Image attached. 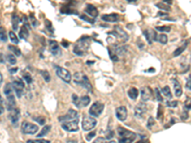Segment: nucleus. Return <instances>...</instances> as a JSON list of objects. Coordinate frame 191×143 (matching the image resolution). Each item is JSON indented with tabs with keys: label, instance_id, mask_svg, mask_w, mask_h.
I'll return each mask as SVG.
<instances>
[{
	"label": "nucleus",
	"instance_id": "f257e3e1",
	"mask_svg": "<svg viewBox=\"0 0 191 143\" xmlns=\"http://www.w3.org/2000/svg\"><path fill=\"white\" fill-rule=\"evenodd\" d=\"M90 46V37L84 36L81 39L78 40L77 44H76L74 47V53L76 54V56H85V53H87L88 49Z\"/></svg>",
	"mask_w": 191,
	"mask_h": 143
},
{
	"label": "nucleus",
	"instance_id": "f03ea898",
	"mask_svg": "<svg viewBox=\"0 0 191 143\" xmlns=\"http://www.w3.org/2000/svg\"><path fill=\"white\" fill-rule=\"evenodd\" d=\"M118 134L119 137V143H132L136 138V134L122 127L118 128Z\"/></svg>",
	"mask_w": 191,
	"mask_h": 143
},
{
	"label": "nucleus",
	"instance_id": "7ed1b4c3",
	"mask_svg": "<svg viewBox=\"0 0 191 143\" xmlns=\"http://www.w3.org/2000/svg\"><path fill=\"white\" fill-rule=\"evenodd\" d=\"M73 79H74V82L76 84L83 87L84 89H86L89 92L92 91V85H91V83H90L88 78L84 74H82V73H76L74 74V76H73Z\"/></svg>",
	"mask_w": 191,
	"mask_h": 143
},
{
	"label": "nucleus",
	"instance_id": "20e7f679",
	"mask_svg": "<svg viewBox=\"0 0 191 143\" xmlns=\"http://www.w3.org/2000/svg\"><path fill=\"white\" fill-rule=\"evenodd\" d=\"M72 99H73V103L77 107V108H83L88 106V104L91 101L90 97L88 95H83L81 97H78L76 95H72Z\"/></svg>",
	"mask_w": 191,
	"mask_h": 143
},
{
	"label": "nucleus",
	"instance_id": "39448f33",
	"mask_svg": "<svg viewBox=\"0 0 191 143\" xmlns=\"http://www.w3.org/2000/svg\"><path fill=\"white\" fill-rule=\"evenodd\" d=\"M55 74H58L59 78H60L63 81L69 83L72 79V75L68 70H66L59 66H55Z\"/></svg>",
	"mask_w": 191,
	"mask_h": 143
},
{
	"label": "nucleus",
	"instance_id": "423d86ee",
	"mask_svg": "<svg viewBox=\"0 0 191 143\" xmlns=\"http://www.w3.org/2000/svg\"><path fill=\"white\" fill-rule=\"evenodd\" d=\"M21 131L23 134H27V135H35L36 133H37L38 131V127L33 123L24 121L21 125Z\"/></svg>",
	"mask_w": 191,
	"mask_h": 143
},
{
	"label": "nucleus",
	"instance_id": "0eeeda50",
	"mask_svg": "<svg viewBox=\"0 0 191 143\" xmlns=\"http://www.w3.org/2000/svg\"><path fill=\"white\" fill-rule=\"evenodd\" d=\"M97 120L96 118L92 117V116H85L83 117V120H82V129L84 131H90L92 130L96 127L97 125Z\"/></svg>",
	"mask_w": 191,
	"mask_h": 143
},
{
	"label": "nucleus",
	"instance_id": "6e6552de",
	"mask_svg": "<svg viewBox=\"0 0 191 143\" xmlns=\"http://www.w3.org/2000/svg\"><path fill=\"white\" fill-rule=\"evenodd\" d=\"M103 109H104V105L102 102H98V101L95 102L92 105V107L90 108L89 114H90V116H92L94 117H98L103 112Z\"/></svg>",
	"mask_w": 191,
	"mask_h": 143
},
{
	"label": "nucleus",
	"instance_id": "1a4fd4ad",
	"mask_svg": "<svg viewBox=\"0 0 191 143\" xmlns=\"http://www.w3.org/2000/svg\"><path fill=\"white\" fill-rule=\"evenodd\" d=\"M112 34L115 35L117 36V38H119L122 42H126L129 39L128 34L119 26H115V29H114V31H113Z\"/></svg>",
	"mask_w": 191,
	"mask_h": 143
},
{
	"label": "nucleus",
	"instance_id": "9d476101",
	"mask_svg": "<svg viewBox=\"0 0 191 143\" xmlns=\"http://www.w3.org/2000/svg\"><path fill=\"white\" fill-rule=\"evenodd\" d=\"M62 128L68 132H77L78 131V119L70 120V121H64L61 124Z\"/></svg>",
	"mask_w": 191,
	"mask_h": 143
},
{
	"label": "nucleus",
	"instance_id": "9b49d317",
	"mask_svg": "<svg viewBox=\"0 0 191 143\" xmlns=\"http://www.w3.org/2000/svg\"><path fill=\"white\" fill-rule=\"evenodd\" d=\"M78 119V114L75 110H69L67 115L60 116L59 121L64 122V121H70V120H77Z\"/></svg>",
	"mask_w": 191,
	"mask_h": 143
},
{
	"label": "nucleus",
	"instance_id": "f8f14e48",
	"mask_svg": "<svg viewBox=\"0 0 191 143\" xmlns=\"http://www.w3.org/2000/svg\"><path fill=\"white\" fill-rule=\"evenodd\" d=\"M24 87H25L24 83L22 82V80H20V79H16L13 82V88L16 93L17 97H21L22 95H23Z\"/></svg>",
	"mask_w": 191,
	"mask_h": 143
},
{
	"label": "nucleus",
	"instance_id": "ddd939ff",
	"mask_svg": "<svg viewBox=\"0 0 191 143\" xmlns=\"http://www.w3.org/2000/svg\"><path fill=\"white\" fill-rule=\"evenodd\" d=\"M146 111H147V106L145 105V103L140 102L136 106V108H135V116H136V117L141 118V117H143V116L145 115Z\"/></svg>",
	"mask_w": 191,
	"mask_h": 143
},
{
	"label": "nucleus",
	"instance_id": "4468645a",
	"mask_svg": "<svg viewBox=\"0 0 191 143\" xmlns=\"http://www.w3.org/2000/svg\"><path fill=\"white\" fill-rule=\"evenodd\" d=\"M141 99L145 102V101H148L149 99H151L152 97V90L150 87L147 86H144L141 88Z\"/></svg>",
	"mask_w": 191,
	"mask_h": 143
},
{
	"label": "nucleus",
	"instance_id": "2eb2a0df",
	"mask_svg": "<svg viewBox=\"0 0 191 143\" xmlns=\"http://www.w3.org/2000/svg\"><path fill=\"white\" fill-rule=\"evenodd\" d=\"M49 50L51 52L52 54H54V56H59V54L61 53V51H60V47L59 45L58 44L57 41H54V40H50L49 41Z\"/></svg>",
	"mask_w": 191,
	"mask_h": 143
},
{
	"label": "nucleus",
	"instance_id": "dca6fc26",
	"mask_svg": "<svg viewBox=\"0 0 191 143\" xmlns=\"http://www.w3.org/2000/svg\"><path fill=\"white\" fill-rule=\"evenodd\" d=\"M19 117H20V113H19V110L15 108L14 110H12V112L10 114V119H11V122L15 127H17L18 125V121H19Z\"/></svg>",
	"mask_w": 191,
	"mask_h": 143
},
{
	"label": "nucleus",
	"instance_id": "f3484780",
	"mask_svg": "<svg viewBox=\"0 0 191 143\" xmlns=\"http://www.w3.org/2000/svg\"><path fill=\"white\" fill-rule=\"evenodd\" d=\"M116 115L117 117L120 120V121H124L127 117V109L124 106H120L117 108L116 110Z\"/></svg>",
	"mask_w": 191,
	"mask_h": 143
},
{
	"label": "nucleus",
	"instance_id": "a211bd4d",
	"mask_svg": "<svg viewBox=\"0 0 191 143\" xmlns=\"http://www.w3.org/2000/svg\"><path fill=\"white\" fill-rule=\"evenodd\" d=\"M143 35L145 36V37H146L148 43H152L153 40H157V38H158V36H157V32L154 31V30H145L143 31Z\"/></svg>",
	"mask_w": 191,
	"mask_h": 143
},
{
	"label": "nucleus",
	"instance_id": "6ab92c4d",
	"mask_svg": "<svg viewBox=\"0 0 191 143\" xmlns=\"http://www.w3.org/2000/svg\"><path fill=\"white\" fill-rule=\"evenodd\" d=\"M85 13L88 14L90 16H92L93 18H96L98 15V9L94 6V5H91L89 4L86 6V9H85Z\"/></svg>",
	"mask_w": 191,
	"mask_h": 143
},
{
	"label": "nucleus",
	"instance_id": "aec40b11",
	"mask_svg": "<svg viewBox=\"0 0 191 143\" xmlns=\"http://www.w3.org/2000/svg\"><path fill=\"white\" fill-rule=\"evenodd\" d=\"M119 18V15L118 14H110V15H103L102 16V19L106 22H117Z\"/></svg>",
	"mask_w": 191,
	"mask_h": 143
},
{
	"label": "nucleus",
	"instance_id": "412c9836",
	"mask_svg": "<svg viewBox=\"0 0 191 143\" xmlns=\"http://www.w3.org/2000/svg\"><path fill=\"white\" fill-rule=\"evenodd\" d=\"M173 85H174V92L177 97H180L183 94V89H182V86L180 84V82L176 79H173Z\"/></svg>",
	"mask_w": 191,
	"mask_h": 143
},
{
	"label": "nucleus",
	"instance_id": "4be33fe9",
	"mask_svg": "<svg viewBox=\"0 0 191 143\" xmlns=\"http://www.w3.org/2000/svg\"><path fill=\"white\" fill-rule=\"evenodd\" d=\"M15 96L14 95H11L9 96H7V108L10 111L15 109Z\"/></svg>",
	"mask_w": 191,
	"mask_h": 143
},
{
	"label": "nucleus",
	"instance_id": "5701e85b",
	"mask_svg": "<svg viewBox=\"0 0 191 143\" xmlns=\"http://www.w3.org/2000/svg\"><path fill=\"white\" fill-rule=\"evenodd\" d=\"M19 37L22 39H27L29 37V30L27 27L22 26L19 31Z\"/></svg>",
	"mask_w": 191,
	"mask_h": 143
},
{
	"label": "nucleus",
	"instance_id": "b1692460",
	"mask_svg": "<svg viewBox=\"0 0 191 143\" xmlns=\"http://www.w3.org/2000/svg\"><path fill=\"white\" fill-rule=\"evenodd\" d=\"M128 96L131 98V99H136V98L138 97V95H139V91H138V89L137 88H131V89H129V91H128Z\"/></svg>",
	"mask_w": 191,
	"mask_h": 143
},
{
	"label": "nucleus",
	"instance_id": "393cba45",
	"mask_svg": "<svg viewBox=\"0 0 191 143\" xmlns=\"http://www.w3.org/2000/svg\"><path fill=\"white\" fill-rule=\"evenodd\" d=\"M114 50H115V53H116V54H117L118 57L119 56H123V54H124L125 52H126L125 46H118V45H116L114 47Z\"/></svg>",
	"mask_w": 191,
	"mask_h": 143
},
{
	"label": "nucleus",
	"instance_id": "a878e982",
	"mask_svg": "<svg viewBox=\"0 0 191 143\" xmlns=\"http://www.w3.org/2000/svg\"><path fill=\"white\" fill-rule=\"evenodd\" d=\"M187 43H188V42H184V45H182V46L180 47V48H178V49H177V50L173 53V57H179L180 54H182V53H183V52L186 49Z\"/></svg>",
	"mask_w": 191,
	"mask_h": 143
},
{
	"label": "nucleus",
	"instance_id": "bb28decb",
	"mask_svg": "<svg viewBox=\"0 0 191 143\" xmlns=\"http://www.w3.org/2000/svg\"><path fill=\"white\" fill-rule=\"evenodd\" d=\"M162 94H163V95H164L165 97L169 98V99H171V98H172V94H171V91H170V88L168 87V86H164V87L163 88Z\"/></svg>",
	"mask_w": 191,
	"mask_h": 143
},
{
	"label": "nucleus",
	"instance_id": "cd10ccee",
	"mask_svg": "<svg viewBox=\"0 0 191 143\" xmlns=\"http://www.w3.org/2000/svg\"><path fill=\"white\" fill-rule=\"evenodd\" d=\"M19 22H20V18L16 15H14L12 16V23H13V28H14L15 31H16L18 29Z\"/></svg>",
	"mask_w": 191,
	"mask_h": 143
},
{
	"label": "nucleus",
	"instance_id": "c85d7f7f",
	"mask_svg": "<svg viewBox=\"0 0 191 143\" xmlns=\"http://www.w3.org/2000/svg\"><path fill=\"white\" fill-rule=\"evenodd\" d=\"M13 91H14L13 85L11 84V83L6 84L5 88H4V94L6 95V96H9V95H13Z\"/></svg>",
	"mask_w": 191,
	"mask_h": 143
},
{
	"label": "nucleus",
	"instance_id": "c756f323",
	"mask_svg": "<svg viewBox=\"0 0 191 143\" xmlns=\"http://www.w3.org/2000/svg\"><path fill=\"white\" fill-rule=\"evenodd\" d=\"M8 47H9V50L12 51V52L14 53V54H15L16 57H20V56H21V51H20L16 46L10 45V46H8Z\"/></svg>",
	"mask_w": 191,
	"mask_h": 143
},
{
	"label": "nucleus",
	"instance_id": "7c9ffc66",
	"mask_svg": "<svg viewBox=\"0 0 191 143\" xmlns=\"http://www.w3.org/2000/svg\"><path fill=\"white\" fill-rule=\"evenodd\" d=\"M51 130V126H45L43 129H42V131L40 132V133L37 135V137H44V136H46L48 133H49V131Z\"/></svg>",
	"mask_w": 191,
	"mask_h": 143
},
{
	"label": "nucleus",
	"instance_id": "2f4dec72",
	"mask_svg": "<svg viewBox=\"0 0 191 143\" xmlns=\"http://www.w3.org/2000/svg\"><path fill=\"white\" fill-rule=\"evenodd\" d=\"M40 74H41L42 78H44V80L46 81V82H49V81L51 80V75H50V74H49L48 71H45V70L40 71Z\"/></svg>",
	"mask_w": 191,
	"mask_h": 143
},
{
	"label": "nucleus",
	"instance_id": "473e14b6",
	"mask_svg": "<svg viewBox=\"0 0 191 143\" xmlns=\"http://www.w3.org/2000/svg\"><path fill=\"white\" fill-rule=\"evenodd\" d=\"M33 119L35 120V121H37L38 124H40V125H44L45 122H46V119H45V117L42 116H33Z\"/></svg>",
	"mask_w": 191,
	"mask_h": 143
},
{
	"label": "nucleus",
	"instance_id": "72a5a7b5",
	"mask_svg": "<svg viewBox=\"0 0 191 143\" xmlns=\"http://www.w3.org/2000/svg\"><path fill=\"white\" fill-rule=\"evenodd\" d=\"M0 39L2 41H7V34H6V31L4 29V27L0 26Z\"/></svg>",
	"mask_w": 191,
	"mask_h": 143
},
{
	"label": "nucleus",
	"instance_id": "f704fd0d",
	"mask_svg": "<svg viewBox=\"0 0 191 143\" xmlns=\"http://www.w3.org/2000/svg\"><path fill=\"white\" fill-rule=\"evenodd\" d=\"M9 36H10V40L12 41L14 44H18V38H17V36H15V34L14 32H9Z\"/></svg>",
	"mask_w": 191,
	"mask_h": 143
},
{
	"label": "nucleus",
	"instance_id": "c9c22d12",
	"mask_svg": "<svg viewBox=\"0 0 191 143\" xmlns=\"http://www.w3.org/2000/svg\"><path fill=\"white\" fill-rule=\"evenodd\" d=\"M157 40H158L160 43L162 44H166L167 41H168V38H167V36L164 35V34H162L158 36V38H157Z\"/></svg>",
	"mask_w": 191,
	"mask_h": 143
},
{
	"label": "nucleus",
	"instance_id": "e433bc0d",
	"mask_svg": "<svg viewBox=\"0 0 191 143\" xmlns=\"http://www.w3.org/2000/svg\"><path fill=\"white\" fill-rule=\"evenodd\" d=\"M6 58H7V61H8L10 64L15 65V64L16 63V58H15V57L14 56V54H8Z\"/></svg>",
	"mask_w": 191,
	"mask_h": 143
},
{
	"label": "nucleus",
	"instance_id": "4c0bfd02",
	"mask_svg": "<svg viewBox=\"0 0 191 143\" xmlns=\"http://www.w3.org/2000/svg\"><path fill=\"white\" fill-rule=\"evenodd\" d=\"M23 78H24V80L28 83V84H30V83H32V81H33V78H32V75L29 74V73H23Z\"/></svg>",
	"mask_w": 191,
	"mask_h": 143
},
{
	"label": "nucleus",
	"instance_id": "58836bf2",
	"mask_svg": "<svg viewBox=\"0 0 191 143\" xmlns=\"http://www.w3.org/2000/svg\"><path fill=\"white\" fill-rule=\"evenodd\" d=\"M156 30L159 31V32H170V27L169 26H159V27H156Z\"/></svg>",
	"mask_w": 191,
	"mask_h": 143
},
{
	"label": "nucleus",
	"instance_id": "ea45409f",
	"mask_svg": "<svg viewBox=\"0 0 191 143\" xmlns=\"http://www.w3.org/2000/svg\"><path fill=\"white\" fill-rule=\"evenodd\" d=\"M156 6L163 10V11H166V12H168V11H170V7L168 6V5H165L164 3H158V4H156Z\"/></svg>",
	"mask_w": 191,
	"mask_h": 143
},
{
	"label": "nucleus",
	"instance_id": "a19ab883",
	"mask_svg": "<svg viewBox=\"0 0 191 143\" xmlns=\"http://www.w3.org/2000/svg\"><path fill=\"white\" fill-rule=\"evenodd\" d=\"M155 93H156V97H157V100H159L160 102L163 101V96L161 95V92L159 90V88H156L155 89Z\"/></svg>",
	"mask_w": 191,
	"mask_h": 143
},
{
	"label": "nucleus",
	"instance_id": "79ce46f5",
	"mask_svg": "<svg viewBox=\"0 0 191 143\" xmlns=\"http://www.w3.org/2000/svg\"><path fill=\"white\" fill-rule=\"evenodd\" d=\"M27 143H50V141L44 139H36V140H28Z\"/></svg>",
	"mask_w": 191,
	"mask_h": 143
},
{
	"label": "nucleus",
	"instance_id": "37998d69",
	"mask_svg": "<svg viewBox=\"0 0 191 143\" xmlns=\"http://www.w3.org/2000/svg\"><path fill=\"white\" fill-rule=\"evenodd\" d=\"M81 19H83V20H85V21H87V22H89V23H91V24H94L95 23V20L94 19H91V18H89V17H87L86 15H81L80 16Z\"/></svg>",
	"mask_w": 191,
	"mask_h": 143
},
{
	"label": "nucleus",
	"instance_id": "c03bdc74",
	"mask_svg": "<svg viewBox=\"0 0 191 143\" xmlns=\"http://www.w3.org/2000/svg\"><path fill=\"white\" fill-rule=\"evenodd\" d=\"M167 106L168 107H170V108H176L177 105H178V102L175 101V100H169V101H167Z\"/></svg>",
	"mask_w": 191,
	"mask_h": 143
},
{
	"label": "nucleus",
	"instance_id": "a18cd8bd",
	"mask_svg": "<svg viewBox=\"0 0 191 143\" xmlns=\"http://www.w3.org/2000/svg\"><path fill=\"white\" fill-rule=\"evenodd\" d=\"M109 53H110V58L113 60L114 62H117L118 60H119V57L117 56L116 53H112V52H110L109 51Z\"/></svg>",
	"mask_w": 191,
	"mask_h": 143
},
{
	"label": "nucleus",
	"instance_id": "49530a36",
	"mask_svg": "<svg viewBox=\"0 0 191 143\" xmlns=\"http://www.w3.org/2000/svg\"><path fill=\"white\" fill-rule=\"evenodd\" d=\"M31 20H32V25L33 26H37V20L36 19V17L33 16V15H31Z\"/></svg>",
	"mask_w": 191,
	"mask_h": 143
},
{
	"label": "nucleus",
	"instance_id": "de8ad7c7",
	"mask_svg": "<svg viewBox=\"0 0 191 143\" xmlns=\"http://www.w3.org/2000/svg\"><path fill=\"white\" fill-rule=\"evenodd\" d=\"M95 136H96V132H92V133H90V134L86 137V140H87V141H90Z\"/></svg>",
	"mask_w": 191,
	"mask_h": 143
},
{
	"label": "nucleus",
	"instance_id": "09e8293b",
	"mask_svg": "<svg viewBox=\"0 0 191 143\" xmlns=\"http://www.w3.org/2000/svg\"><path fill=\"white\" fill-rule=\"evenodd\" d=\"M154 119H153V117H150L149 118V120H148V124H147V128H149V129H151V127L154 125Z\"/></svg>",
	"mask_w": 191,
	"mask_h": 143
},
{
	"label": "nucleus",
	"instance_id": "8fccbe9b",
	"mask_svg": "<svg viewBox=\"0 0 191 143\" xmlns=\"http://www.w3.org/2000/svg\"><path fill=\"white\" fill-rule=\"evenodd\" d=\"M94 143H105V138H102V137H98Z\"/></svg>",
	"mask_w": 191,
	"mask_h": 143
},
{
	"label": "nucleus",
	"instance_id": "3c124183",
	"mask_svg": "<svg viewBox=\"0 0 191 143\" xmlns=\"http://www.w3.org/2000/svg\"><path fill=\"white\" fill-rule=\"evenodd\" d=\"M138 46H139V48H140V49H141V50H143V49H144V44H143V42H142V41H141V39H139V40H138Z\"/></svg>",
	"mask_w": 191,
	"mask_h": 143
},
{
	"label": "nucleus",
	"instance_id": "603ef678",
	"mask_svg": "<svg viewBox=\"0 0 191 143\" xmlns=\"http://www.w3.org/2000/svg\"><path fill=\"white\" fill-rule=\"evenodd\" d=\"M113 136H114L113 131H110L109 133L106 135V139H110V138H112V137H113Z\"/></svg>",
	"mask_w": 191,
	"mask_h": 143
},
{
	"label": "nucleus",
	"instance_id": "864d4df0",
	"mask_svg": "<svg viewBox=\"0 0 191 143\" xmlns=\"http://www.w3.org/2000/svg\"><path fill=\"white\" fill-rule=\"evenodd\" d=\"M190 84H191V79H190V76H188V80H187V82H186V88H187L189 91H190V89H191Z\"/></svg>",
	"mask_w": 191,
	"mask_h": 143
},
{
	"label": "nucleus",
	"instance_id": "5fc2aeb1",
	"mask_svg": "<svg viewBox=\"0 0 191 143\" xmlns=\"http://www.w3.org/2000/svg\"><path fill=\"white\" fill-rule=\"evenodd\" d=\"M186 100H187V101L185 102V109H186V110H189V109H190V98L188 97Z\"/></svg>",
	"mask_w": 191,
	"mask_h": 143
},
{
	"label": "nucleus",
	"instance_id": "6e6d98bb",
	"mask_svg": "<svg viewBox=\"0 0 191 143\" xmlns=\"http://www.w3.org/2000/svg\"><path fill=\"white\" fill-rule=\"evenodd\" d=\"M182 118H183V119H186V118H188V113H187V111L184 112V114H183V116H182Z\"/></svg>",
	"mask_w": 191,
	"mask_h": 143
},
{
	"label": "nucleus",
	"instance_id": "4d7b16f0",
	"mask_svg": "<svg viewBox=\"0 0 191 143\" xmlns=\"http://www.w3.org/2000/svg\"><path fill=\"white\" fill-rule=\"evenodd\" d=\"M17 68H13V69H10V73L11 74H15L16 72H17Z\"/></svg>",
	"mask_w": 191,
	"mask_h": 143
},
{
	"label": "nucleus",
	"instance_id": "13d9d810",
	"mask_svg": "<svg viewBox=\"0 0 191 143\" xmlns=\"http://www.w3.org/2000/svg\"><path fill=\"white\" fill-rule=\"evenodd\" d=\"M163 3H166V4H168V6H169V5H171L172 4V1H170V0H163Z\"/></svg>",
	"mask_w": 191,
	"mask_h": 143
},
{
	"label": "nucleus",
	"instance_id": "bf43d9fd",
	"mask_svg": "<svg viewBox=\"0 0 191 143\" xmlns=\"http://www.w3.org/2000/svg\"><path fill=\"white\" fill-rule=\"evenodd\" d=\"M0 63H4V57L1 53H0Z\"/></svg>",
	"mask_w": 191,
	"mask_h": 143
},
{
	"label": "nucleus",
	"instance_id": "052dcab7",
	"mask_svg": "<svg viewBox=\"0 0 191 143\" xmlns=\"http://www.w3.org/2000/svg\"><path fill=\"white\" fill-rule=\"evenodd\" d=\"M2 82H3V75L1 73H0V87H1V85H2Z\"/></svg>",
	"mask_w": 191,
	"mask_h": 143
},
{
	"label": "nucleus",
	"instance_id": "680f3d73",
	"mask_svg": "<svg viewBox=\"0 0 191 143\" xmlns=\"http://www.w3.org/2000/svg\"><path fill=\"white\" fill-rule=\"evenodd\" d=\"M3 112H4V109H3V108H2L1 106H0V115H1V114H2Z\"/></svg>",
	"mask_w": 191,
	"mask_h": 143
},
{
	"label": "nucleus",
	"instance_id": "e2e57ef3",
	"mask_svg": "<svg viewBox=\"0 0 191 143\" xmlns=\"http://www.w3.org/2000/svg\"><path fill=\"white\" fill-rule=\"evenodd\" d=\"M62 45L66 46L65 48H67V46H68V43H67V42H64V41H63V42H62Z\"/></svg>",
	"mask_w": 191,
	"mask_h": 143
},
{
	"label": "nucleus",
	"instance_id": "0e129e2a",
	"mask_svg": "<svg viewBox=\"0 0 191 143\" xmlns=\"http://www.w3.org/2000/svg\"><path fill=\"white\" fill-rule=\"evenodd\" d=\"M138 143H145V140H141V141H139Z\"/></svg>",
	"mask_w": 191,
	"mask_h": 143
},
{
	"label": "nucleus",
	"instance_id": "69168bd1",
	"mask_svg": "<svg viewBox=\"0 0 191 143\" xmlns=\"http://www.w3.org/2000/svg\"><path fill=\"white\" fill-rule=\"evenodd\" d=\"M107 143H117L116 141H109V142H107Z\"/></svg>",
	"mask_w": 191,
	"mask_h": 143
},
{
	"label": "nucleus",
	"instance_id": "338daca9",
	"mask_svg": "<svg viewBox=\"0 0 191 143\" xmlns=\"http://www.w3.org/2000/svg\"><path fill=\"white\" fill-rule=\"evenodd\" d=\"M0 103H2V97H1V95H0Z\"/></svg>",
	"mask_w": 191,
	"mask_h": 143
},
{
	"label": "nucleus",
	"instance_id": "774afa93",
	"mask_svg": "<svg viewBox=\"0 0 191 143\" xmlns=\"http://www.w3.org/2000/svg\"><path fill=\"white\" fill-rule=\"evenodd\" d=\"M67 143H76V142H75V141H74V142H73V141H69V142H67Z\"/></svg>",
	"mask_w": 191,
	"mask_h": 143
}]
</instances>
